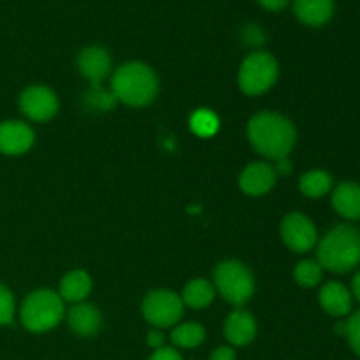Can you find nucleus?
Returning <instances> with one entry per match:
<instances>
[{"label":"nucleus","instance_id":"1","mask_svg":"<svg viewBox=\"0 0 360 360\" xmlns=\"http://www.w3.org/2000/svg\"><path fill=\"white\" fill-rule=\"evenodd\" d=\"M246 134L252 146L273 160H283L288 157L295 144V127L285 116L278 112L264 111L250 118Z\"/></svg>","mask_w":360,"mask_h":360},{"label":"nucleus","instance_id":"2","mask_svg":"<svg viewBox=\"0 0 360 360\" xmlns=\"http://www.w3.org/2000/svg\"><path fill=\"white\" fill-rule=\"evenodd\" d=\"M158 79L153 69L143 62H129L112 72L111 94L116 101L132 108H143L155 101Z\"/></svg>","mask_w":360,"mask_h":360},{"label":"nucleus","instance_id":"3","mask_svg":"<svg viewBox=\"0 0 360 360\" xmlns=\"http://www.w3.org/2000/svg\"><path fill=\"white\" fill-rule=\"evenodd\" d=\"M322 269L348 273L360 264V232L354 225H336L330 229L316 248Z\"/></svg>","mask_w":360,"mask_h":360},{"label":"nucleus","instance_id":"4","mask_svg":"<svg viewBox=\"0 0 360 360\" xmlns=\"http://www.w3.org/2000/svg\"><path fill=\"white\" fill-rule=\"evenodd\" d=\"M21 323L30 333H48L62 322L65 315L63 299L49 288L32 292L21 304Z\"/></svg>","mask_w":360,"mask_h":360},{"label":"nucleus","instance_id":"5","mask_svg":"<svg viewBox=\"0 0 360 360\" xmlns=\"http://www.w3.org/2000/svg\"><path fill=\"white\" fill-rule=\"evenodd\" d=\"M214 288L232 306H243L253 297L255 281L245 264L238 260H224L214 269Z\"/></svg>","mask_w":360,"mask_h":360},{"label":"nucleus","instance_id":"6","mask_svg":"<svg viewBox=\"0 0 360 360\" xmlns=\"http://www.w3.org/2000/svg\"><path fill=\"white\" fill-rule=\"evenodd\" d=\"M278 72H280V67L271 53H252L243 60L241 67H239V88L243 94L250 95V97L262 95L276 83Z\"/></svg>","mask_w":360,"mask_h":360},{"label":"nucleus","instance_id":"7","mask_svg":"<svg viewBox=\"0 0 360 360\" xmlns=\"http://www.w3.org/2000/svg\"><path fill=\"white\" fill-rule=\"evenodd\" d=\"M141 309L146 322H150L157 329H165V327L176 326L181 320L185 304L174 292L153 290L144 297Z\"/></svg>","mask_w":360,"mask_h":360},{"label":"nucleus","instance_id":"8","mask_svg":"<svg viewBox=\"0 0 360 360\" xmlns=\"http://www.w3.org/2000/svg\"><path fill=\"white\" fill-rule=\"evenodd\" d=\"M280 232L285 245L292 252L297 253L309 252L316 245V241H319V234H316L313 221L301 213L287 214L283 221H281Z\"/></svg>","mask_w":360,"mask_h":360},{"label":"nucleus","instance_id":"9","mask_svg":"<svg viewBox=\"0 0 360 360\" xmlns=\"http://www.w3.org/2000/svg\"><path fill=\"white\" fill-rule=\"evenodd\" d=\"M20 109L32 122H48L58 111V98L48 86L34 84L20 95Z\"/></svg>","mask_w":360,"mask_h":360},{"label":"nucleus","instance_id":"10","mask_svg":"<svg viewBox=\"0 0 360 360\" xmlns=\"http://www.w3.org/2000/svg\"><path fill=\"white\" fill-rule=\"evenodd\" d=\"M34 130L25 122H18V120L0 122V153L11 155V157L27 153L34 144Z\"/></svg>","mask_w":360,"mask_h":360},{"label":"nucleus","instance_id":"11","mask_svg":"<svg viewBox=\"0 0 360 360\" xmlns=\"http://www.w3.org/2000/svg\"><path fill=\"white\" fill-rule=\"evenodd\" d=\"M276 169L264 162H253L243 169L239 176V186L246 195L260 197L271 192L276 183Z\"/></svg>","mask_w":360,"mask_h":360},{"label":"nucleus","instance_id":"12","mask_svg":"<svg viewBox=\"0 0 360 360\" xmlns=\"http://www.w3.org/2000/svg\"><path fill=\"white\" fill-rule=\"evenodd\" d=\"M225 338L234 347H246L252 343L257 336V322L252 313L246 309H234L227 316L224 326Z\"/></svg>","mask_w":360,"mask_h":360},{"label":"nucleus","instance_id":"13","mask_svg":"<svg viewBox=\"0 0 360 360\" xmlns=\"http://www.w3.org/2000/svg\"><path fill=\"white\" fill-rule=\"evenodd\" d=\"M77 69L91 83H101L111 70V56L104 48L88 46L77 55Z\"/></svg>","mask_w":360,"mask_h":360},{"label":"nucleus","instance_id":"14","mask_svg":"<svg viewBox=\"0 0 360 360\" xmlns=\"http://www.w3.org/2000/svg\"><path fill=\"white\" fill-rule=\"evenodd\" d=\"M319 301L323 311L329 313L330 316L341 319V316H347L352 311L354 295H352V292L345 285L338 283V281H330V283L322 287Z\"/></svg>","mask_w":360,"mask_h":360},{"label":"nucleus","instance_id":"15","mask_svg":"<svg viewBox=\"0 0 360 360\" xmlns=\"http://www.w3.org/2000/svg\"><path fill=\"white\" fill-rule=\"evenodd\" d=\"M69 327L81 338H90L101 330L102 316L95 306L86 304V302H77L69 309L67 315Z\"/></svg>","mask_w":360,"mask_h":360},{"label":"nucleus","instance_id":"16","mask_svg":"<svg viewBox=\"0 0 360 360\" xmlns=\"http://www.w3.org/2000/svg\"><path fill=\"white\" fill-rule=\"evenodd\" d=\"M333 206L338 214L347 220H360V185L343 181L334 188Z\"/></svg>","mask_w":360,"mask_h":360},{"label":"nucleus","instance_id":"17","mask_svg":"<svg viewBox=\"0 0 360 360\" xmlns=\"http://www.w3.org/2000/svg\"><path fill=\"white\" fill-rule=\"evenodd\" d=\"M294 13L304 25L322 27L333 18L334 0H294Z\"/></svg>","mask_w":360,"mask_h":360},{"label":"nucleus","instance_id":"18","mask_svg":"<svg viewBox=\"0 0 360 360\" xmlns=\"http://www.w3.org/2000/svg\"><path fill=\"white\" fill-rule=\"evenodd\" d=\"M91 292V278L84 271L76 269L67 273L60 281L58 295L63 301L69 302H83Z\"/></svg>","mask_w":360,"mask_h":360},{"label":"nucleus","instance_id":"19","mask_svg":"<svg viewBox=\"0 0 360 360\" xmlns=\"http://www.w3.org/2000/svg\"><path fill=\"white\" fill-rule=\"evenodd\" d=\"M214 295H217V288L211 281L204 280V278H195L190 283H186L181 294V301L188 308L202 309L213 302Z\"/></svg>","mask_w":360,"mask_h":360},{"label":"nucleus","instance_id":"20","mask_svg":"<svg viewBox=\"0 0 360 360\" xmlns=\"http://www.w3.org/2000/svg\"><path fill=\"white\" fill-rule=\"evenodd\" d=\"M299 188H301L302 195L308 199H320L333 190V178L329 172L315 169L302 176L299 181Z\"/></svg>","mask_w":360,"mask_h":360},{"label":"nucleus","instance_id":"21","mask_svg":"<svg viewBox=\"0 0 360 360\" xmlns=\"http://www.w3.org/2000/svg\"><path fill=\"white\" fill-rule=\"evenodd\" d=\"M206 333H204V327L199 323H179L171 334V341L179 348H197L199 345H202Z\"/></svg>","mask_w":360,"mask_h":360},{"label":"nucleus","instance_id":"22","mask_svg":"<svg viewBox=\"0 0 360 360\" xmlns=\"http://www.w3.org/2000/svg\"><path fill=\"white\" fill-rule=\"evenodd\" d=\"M218 116L210 109H197L192 116H190V129L195 136L199 137H211L218 132Z\"/></svg>","mask_w":360,"mask_h":360},{"label":"nucleus","instance_id":"23","mask_svg":"<svg viewBox=\"0 0 360 360\" xmlns=\"http://www.w3.org/2000/svg\"><path fill=\"white\" fill-rule=\"evenodd\" d=\"M322 266H320L319 262H315V260H302V262H299L294 269L295 281L304 288L316 287V285L322 281Z\"/></svg>","mask_w":360,"mask_h":360},{"label":"nucleus","instance_id":"24","mask_svg":"<svg viewBox=\"0 0 360 360\" xmlns=\"http://www.w3.org/2000/svg\"><path fill=\"white\" fill-rule=\"evenodd\" d=\"M345 327H347L345 329V338L350 343L352 350L360 357V309L345 322Z\"/></svg>","mask_w":360,"mask_h":360},{"label":"nucleus","instance_id":"25","mask_svg":"<svg viewBox=\"0 0 360 360\" xmlns=\"http://www.w3.org/2000/svg\"><path fill=\"white\" fill-rule=\"evenodd\" d=\"M14 319V297L11 290L0 285V326H9Z\"/></svg>","mask_w":360,"mask_h":360},{"label":"nucleus","instance_id":"26","mask_svg":"<svg viewBox=\"0 0 360 360\" xmlns=\"http://www.w3.org/2000/svg\"><path fill=\"white\" fill-rule=\"evenodd\" d=\"M264 39H266V35H264V32L260 30L257 25H248V27H245V30H243V41H245L246 44L259 46L262 44Z\"/></svg>","mask_w":360,"mask_h":360},{"label":"nucleus","instance_id":"27","mask_svg":"<svg viewBox=\"0 0 360 360\" xmlns=\"http://www.w3.org/2000/svg\"><path fill=\"white\" fill-rule=\"evenodd\" d=\"M150 360H183L179 352H176L174 348L169 347H162L158 350H155V354L151 355Z\"/></svg>","mask_w":360,"mask_h":360},{"label":"nucleus","instance_id":"28","mask_svg":"<svg viewBox=\"0 0 360 360\" xmlns=\"http://www.w3.org/2000/svg\"><path fill=\"white\" fill-rule=\"evenodd\" d=\"M210 360H236V352L231 347H218L211 354Z\"/></svg>","mask_w":360,"mask_h":360},{"label":"nucleus","instance_id":"29","mask_svg":"<svg viewBox=\"0 0 360 360\" xmlns=\"http://www.w3.org/2000/svg\"><path fill=\"white\" fill-rule=\"evenodd\" d=\"M146 343H148V347L158 350V348L164 347V334H162L160 330H151V333H148Z\"/></svg>","mask_w":360,"mask_h":360},{"label":"nucleus","instance_id":"30","mask_svg":"<svg viewBox=\"0 0 360 360\" xmlns=\"http://www.w3.org/2000/svg\"><path fill=\"white\" fill-rule=\"evenodd\" d=\"M267 11H283L290 0H257Z\"/></svg>","mask_w":360,"mask_h":360},{"label":"nucleus","instance_id":"31","mask_svg":"<svg viewBox=\"0 0 360 360\" xmlns=\"http://www.w3.org/2000/svg\"><path fill=\"white\" fill-rule=\"evenodd\" d=\"M352 295L360 302V273H357L352 280Z\"/></svg>","mask_w":360,"mask_h":360}]
</instances>
